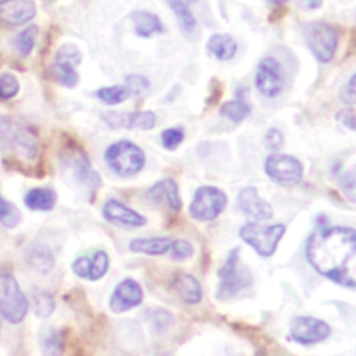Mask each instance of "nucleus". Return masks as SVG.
Segmentation results:
<instances>
[{
    "label": "nucleus",
    "mask_w": 356,
    "mask_h": 356,
    "mask_svg": "<svg viewBox=\"0 0 356 356\" xmlns=\"http://www.w3.org/2000/svg\"><path fill=\"white\" fill-rule=\"evenodd\" d=\"M19 221H21V213L17 209V206L7 202L0 195V224L7 228H13L17 224H19Z\"/></svg>",
    "instance_id": "obj_30"
},
{
    "label": "nucleus",
    "mask_w": 356,
    "mask_h": 356,
    "mask_svg": "<svg viewBox=\"0 0 356 356\" xmlns=\"http://www.w3.org/2000/svg\"><path fill=\"white\" fill-rule=\"evenodd\" d=\"M102 120L111 128L149 131L156 125V114L150 110L128 113L104 111L102 114Z\"/></svg>",
    "instance_id": "obj_14"
},
{
    "label": "nucleus",
    "mask_w": 356,
    "mask_h": 356,
    "mask_svg": "<svg viewBox=\"0 0 356 356\" xmlns=\"http://www.w3.org/2000/svg\"><path fill=\"white\" fill-rule=\"evenodd\" d=\"M170 250H171L172 259H177V260H184L193 254V246L191 245V242L185 239H175V241L172 239Z\"/></svg>",
    "instance_id": "obj_36"
},
{
    "label": "nucleus",
    "mask_w": 356,
    "mask_h": 356,
    "mask_svg": "<svg viewBox=\"0 0 356 356\" xmlns=\"http://www.w3.org/2000/svg\"><path fill=\"white\" fill-rule=\"evenodd\" d=\"M218 299H228L235 296L239 291L245 289L252 282V274L249 268L241 263L239 248H235L227 256L224 264L218 270Z\"/></svg>",
    "instance_id": "obj_2"
},
{
    "label": "nucleus",
    "mask_w": 356,
    "mask_h": 356,
    "mask_svg": "<svg viewBox=\"0 0 356 356\" xmlns=\"http://www.w3.org/2000/svg\"><path fill=\"white\" fill-rule=\"evenodd\" d=\"M36 7L32 0H0V24L17 26L32 19Z\"/></svg>",
    "instance_id": "obj_17"
},
{
    "label": "nucleus",
    "mask_w": 356,
    "mask_h": 356,
    "mask_svg": "<svg viewBox=\"0 0 356 356\" xmlns=\"http://www.w3.org/2000/svg\"><path fill=\"white\" fill-rule=\"evenodd\" d=\"M306 40L316 58L321 63L332 60L338 46V31L324 22H313L306 28Z\"/></svg>",
    "instance_id": "obj_9"
},
{
    "label": "nucleus",
    "mask_w": 356,
    "mask_h": 356,
    "mask_svg": "<svg viewBox=\"0 0 356 356\" xmlns=\"http://www.w3.org/2000/svg\"><path fill=\"white\" fill-rule=\"evenodd\" d=\"M56 309L54 298L47 292H36L32 296V310L38 317L46 318Z\"/></svg>",
    "instance_id": "obj_29"
},
{
    "label": "nucleus",
    "mask_w": 356,
    "mask_h": 356,
    "mask_svg": "<svg viewBox=\"0 0 356 356\" xmlns=\"http://www.w3.org/2000/svg\"><path fill=\"white\" fill-rule=\"evenodd\" d=\"M195 1L196 0H167L168 6L171 7V10L174 11L177 18L179 19L182 28L186 32H192L196 25V19H195L192 8H191V6Z\"/></svg>",
    "instance_id": "obj_27"
},
{
    "label": "nucleus",
    "mask_w": 356,
    "mask_h": 356,
    "mask_svg": "<svg viewBox=\"0 0 356 356\" xmlns=\"http://www.w3.org/2000/svg\"><path fill=\"white\" fill-rule=\"evenodd\" d=\"M28 312V300L11 274H0V314L11 324L21 323Z\"/></svg>",
    "instance_id": "obj_6"
},
{
    "label": "nucleus",
    "mask_w": 356,
    "mask_h": 356,
    "mask_svg": "<svg viewBox=\"0 0 356 356\" xmlns=\"http://www.w3.org/2000/svg\"><path fill=\"white\" fill-rule=\"evenodd\" d=\"M339 97L343 103H348V104H353L355 103V75H352L349 78V81L343 85L341 93H339Z\"/></svg>",
    "instance_id": "obj_40"
},
{
    "label": "nucleus",
    "mask_w": 356,
    "mask_h": 356,
    "mask_svg": "<svg viewBox=\"0 0 356 356\" xmlns=\"http://www.w3.org/2000/svg\"><path fill=\"white\" fill-rule=\"evenodd\" d=\"M42 346L44 352L57 355L63 350V337L56 330H47L42 337Z\"/></svg>",
    "instance_id": "obj_34"
},
{
    "label": "nucleus",
    "mask_w": 356,
    "mask_h": 356,
    "mask_svg": "<svg viewBox=\"0 0 356 356\" xmlns=\"http://www.w3.org/2000/svg\"><path fill=\"white\" fill-rule=\"evenodd\" d=\"M89 263H90V259L86 257V256H82V257H78L74 263H72V271L75 275L81 277V278H86L88 280V275H89Z\"/></svg>",
    "instance_id": "obj_39"
},
{
    "label": "nucleus",
    "mask_w": 356,
    "mask_h": 356,
    "mask_svg": "<svg viewBox=\"0 0 356 356\" xmlns=\"http://www.w3.org/2000/svg\"><path fill=\"white\" fill-rule=\"evenodd\" d=\"M172 239L170 236H153V238H135L129 242V250L135 253H143L150 256L164 254L170 250Z\"/></svg>",
    "instance_id": "obj_21"
},
{
    "label": "nucleus",
    "mask_w": 356,
    "mask_h": 356,
    "mask_svg": "<svg viewBox=\"0 0 356 356\" xmlns=\"http://www.w3.org/2000/svg\"><path fill=\"white\" fill-rule=\"evenodd\" d=\"M171 288L178 295V298L188 305H196L202 300V286L199 281L191 274H175L171 281Z\"/></svg>",
    "instance_id": "obj_19"
},
{
    "label": "nucleus",
    "mask_w": 356,
    "mask_h": 356,
    "mask_svg": "<svg viewBox=\"0 0 356 356\" xmlns=\"http://www.w3.org/2000/svg\"><path fill=\"white\" fill-rule=\"evenodd\" d=\"M239 210L250 221H264L273 217V207L270 203L259 196V192L253 186L243 188L238 195Z\"/></svg>",
    "instance_id": "obj_15"
},
{
    "label": "nucleus",
    "mask_w": 356,
    "mask_h": 356,
    "mask_svg": "<svg viewBox=\"0 0 356 356\" xmlns=\"http://www.w3.org/2000/svg\"><path fill=\"white\" fill-rule=\"evenodd\" d=\"M56 193L50 188H32L25 195V204L31 210L47 211L56 204Z\"/></svg>",
    "instance_id": "obj_25"
},
{
    "label": "nucleus",
    "mask_w": 356,
    "mask_h": 356,
    "mask_svg": "<svg viewBox=\"0 0 356 356\" xmlns=\"http://www.w3.org/2000/svg\"><path fill=\"white\" fill-rule=\"evenodd\" d=\"M184 140V131L181 128H170L161 132V143L165 149L174 150Z\"/></svg>",
    "instance_id": "obj_35"
},
{
    "label": "nucleus",
    "mask_w": 356,
    "mask_h": 356,
    "mask_svg": "<svg viewBox=\"0 0 356 356\" xmlns=\"http://www.w3.org/2000/svg\"><path fill=\"white\" fill-rule=\"evenodd\" d=\"M81 60L82 54L75 44L65 43L61 47H58L54 56L53 65L56 79L67 88H74L79 81L76 65H79Z\"/></svg>",
    "instance_id": "obj_10"
},
{
    "label": "nucleus",
    "mask_w": 356,
    "mask_h": 356,
    "mask_svg": "<svg viewBox=\"0 0 356 356\" xmlns=\"http://www.w3.org/2000/svg\"><path fill=\"white\" fill-rule=\"evenodd\" d=\"M26 261L28 264L36 270L38 273H49L53 266H54V257L51 250L44 246V245H32L28 250H26Z\"/></svg>",
    "instance_id": "obj_24"
},
{
    "label": "nucleus",
    "mask_w": 356,
    "mask_h": 356,
    "mask_svg": "<svg viewBox=\"0 0 356 356\" xmlns=\"http://www.w3.org/2000/svg\"><path fill=\"white\" fill-rule=\"evenodd\" d=\"M125 86L129 89L131 93H135V95H139L142 93L143 90H146L149 88V81L142 76V75H128L125 78Z\"/></svg>",
    "instance_id": "obj_37"
},
{
    "label": "nucleus",
    "mask_w": 356,
    "mask_h": 356,
    "mask_svg": "<svg viewBox=\"0 0 356 356\" xmlns=\"http://www.w3.org/2000/svg\"><path fill=\"white\" fill-rule=\"evenodd\" d=\"M19 90V83L18 79L10 74L4 72L0 75V99L7 100L14 97Z\"/></svg>",
    "instance_id": "obj_33"
},
{
    "label": "nucleus",
    "mask_w": 356,
    "mask_h": 356,
    "mask_svg": "<svg viewBox=\"0 0 356 356\" xmlns=\"http://www.w3.org/2000/svg\"><path fill=\"white\" fill-rule=\"evenodd\" d=\"M267 1H270L274 6H280V4H284L286 0H267Z\"/></svg>",
    "instance_id": "obj_44"
},
{
    "label": "nucleus",
    "mask_w": 356,
    "mask_h": 356,
    "mask_svg": "<svg viewBox=\"0 0 356 356\" xmlns=\"http://www.w3.org/2000/svg\"><path fill=\"white\" fill-rule=\"evenodd\" d=\"M107 165L120 177H132L145 167V153L129 140H118L107 147L104 154Z\"/></svg>",
    "instance_id": "obj_3"
},
{
    "label": "nucleus",
    "mask_w": 356,
    "mask_h": 356,
    "mask_svg": "<svg viewBox=\"0 0 356 356\" xmlns=\"http://www.w3.org/2000/svg\"><path fill=\"white\" fill-rule=\"evenodd\" d=\"M227 204L225 193L216 186L199 188L189 206V214L199 221H211L220 216Z\"/></svg>",
    "instance_id": "obj_7"
},
{
    "label": "nucleus",
    "mask_w": 356,
    "mask_h": 356,
    "mask_svg": "<svg viewBox=\"0 0 356 356\" xmlns=\"http://www.w3.org/2000/svg\"><path fill=\"white\" fill-rule=\"evenodd\" d=\"M147 197L154 202H164L170 206L171 210H181V197L178 192V185L172 178H164L156 182L147 192Z\"/></svg>",
    "instance_id": "obj_20"
},
{
    "label": "nucleus",
    "mask_w": 356,
    "mask_h": 356,
    "mask_svg": "<svg viewBox=\"0 0 356 356\" xmlns=\"http://www.w3.org/2000/svg\"><path fill=\"white\" fill-rule=\"evenodd\" d=\"M64 165L70 171L71 177L78 184L85 185L88 191H96L102 184L100 175L92 168L88 157L76 149L67 152L64 156Z\"/></svg>",
    "instance_id": "obj_13"
},
{
    "label": "nucleus",
    "mask_w": 356,
    "mask_h": 356,
    "mask_svg": "<svg viewBox=\"0 0 356 356\" xmlns=\"http://www.w3.org/2000/svg\"><path fill=\"white\" fill-rule=\"evenodd\" d=\"M335 118H337L342 125H345L346 128H349L350 131L355 129V111H353L352 107H350V108H346V110H341V111L335 115Z\"/></svg>",
    "instance_id": "obj_41"
},
{
    "label": "nucleus",
    "mask_w": 356,
    "mask_h": 356,
    "mask_svg": "<svg viewBox=\"0 0 356 356\" xmlns=\"http://www.w3.org/2000/svg\"><path fill=\"white\" fill-rule=\"evenodd\" d=\"M107 268H108V256H107V253L103 252V250L96 252L93 254V257L90 259V263H89L88 280L96 281V280L102 278L107 273Z\"/></svg>",
    "instance_id": "obj_32"
},
{
    "label": "nucleus",
    "mask_w": 356,
    "mask_h": 356,
    "mask_svg": "<svg viewBox=\"0 0 356 356\" xmlns=\"http://www.w3.org/2000/svg\"><path fill=\"white\" fill-rule=\"evenodd\" d=\"M331 334V327L316 317L302 316L292 320L291 324V337L293 341L302 345H312L321 342L328 338Z\"/></svg>",
    "instance_id": "obj_12"
},
{
    "label": "nucleus",
    "mask_w": 356,
    "mask_h": 356,
    "mask_svg": "<svg viewBox=\"0 0 356 356\" xmlns=\"http://www.w3.org/2000/svg\"><path fill=\"white\" fill-rule=\"evenodd\" d=\"M207 50L220 61L231 60L236 53V42L228 33H214L206 44Z\"/></svg>",
    "instance_id": "obj_22"
},
{
    "label": "nucleus",
    "mask_w": 356,
    "mask_h": 356,
    "mask_svg": "<svg viewBox=\"0 0 356 356\" xmlns=\"http://www.w3.org/2000/svg\"><path fill=\"white\" fill-rule=\"evenodd\" d=\"M142 298L143 293L140 285L135 280L127 278L115 286L110 298V309L114 313L127 312L132 307L139 306L142 303Z\"/></svg>",
    "instance_id": "obj_16"
},
{
    "label": "nucleus",
    "mask_w": 356,
    "mask_h": 356,
    "mask_svg": "<svg viewBox=\"0 0 356 356\" xmlns=\"http://www.w3.org/2000/svg\"><path fill=\"white\" fill-rule=\"evenodd\" d=\"M264 171L273 182L284 186L296 185L303 177L302 163L289 154L268 156L264 161Z\"/></svg>",
    "instance_id": "obj_8"
},
{
    "label": "nucleus",
    "mask_w": 356,
    "mask_h": 356,
    "mask_svg": "<svg viewBox=\"0 0 356 356\" xmlns=\"http://www.w3.org/2000/svg\"><path fill=\"white\" fill-rule=\"evenodd\" d=\"M135 24V32L140 38H150L156 33L164 32V26L160 18L149 11H136L132 15Z\"/></svg>",
    "instance_id": "obj_23"
},
{
    "label": "nucleus",
    "mask_w": 356,
    "mask_h": 356,
    "mask_svg": "<svg viewBox=\"0 0 356 356\" xmlns=\"http://www.w3.org/2000/svg\"><path fill=\"white\" fill-rule=\"evenodd\" d=\"M264 140H266V146L271 150H278L282 147V143H284V136L281 134V131H278L277 128H270L267 132H266V136H264Z\"/></svg>",
    "instance_id": "obj_38"
},
{
    "label": "nucleus",
    "mask_w": 356,
    "mask_h": 356,
    "mask_svg": "<svg viewBox=\"0 0 356 356\" xmlns=\"http://www.w3.org/2000/svg\"><path fill=\"white\" fill-rule=\"evenodd\" d=\"M0 143L25 159H35L38 154V142L33 134L8 117H0Z\"/></svg>",
    "instance_id": "obj_5"
},
{
    "label": "nucleus",
    "mask_w": 356,
    "mask_h": 356,
    "mask_svg": "<svg viewBox=\"0 0 356 356\" xmlns=\"http://www.w3.org/2000/svg\"><path fill=\"white\" fill-rule=\"evenodd\" d=\"M220 113L224 117H227L229 121L239 124L249 115L250 107L246 103V100L241 96V93L238 92V97L235 100H229V102H225L221 104Z\"/></svg>",
    "instance_id": "obj_26"
},
{
    "label": "nucleus",
    "mask_w": 356,
    "mask_h": 356,
    "mask_svg": "<svg viewBox=\"0 0 356 356\" xmlns=\"http://www.w3.org/2000/svg\"><path fill=\"white\" fill-rule=\"evenodd\" d=\"M285 229L284 224L261 225L257 222H249L239 229V236L260 256L270 257L274 254Z\"/></svg>",
    "instance_id": "obj_4"
},
{
    "label": "nucleus",
    "mask_w": 356,
    "mask_h": 356,
    "mask_svg": "<svg viewBox=\"0 0 356 356\" xmlns=\"http://www.w3.org/2000/svg\"><path fill=\"white\" fill-rule=\"evenodd\" d=\"M282 71L280 63L274 57H264L259 61L254 75L257 90L266 97L277 96L282 89Z\"/></svg>",
    "instance_id": "obj_11"
},
{
    "label": "nucleus",
    "mask_w": 356,
    "mask_h": 356,
    "mask_svg": "<svg viewBox=\"0 0 356 356\" xmlns=\"http://www.w3.org/2000/svg\"><path fill=\"white\" fill-rule=\"evenodd\" d=\"M320 4H321V0H305V6L307 8H317L320 7Z\"/></svg>",
    "instance_id": "obj_43"
},
{
    "label": "nucleus",
    "mask_w": 356,
    "mask_h": 356,
    "mask_svg": "<svg viewBox=\"0 0 356 356\" xmlns=\"http://www.w3.org/2000/svg\"><path fill=\"white\" fill-rule=\"evenodd\" d=\"M150 321L154 324V327L157 330H164L168 325V323L171 321V317H170L168 313H165L163 310H157L156 313L152 314Z\"/></svg>",
    "instance_id": "obj_42"
},
{
    "label": "nucleus",
    "mask_w": 356,
    "mask_h": 356,
    "mask_svg": "<svg viewBox=\"0 0 356 356\" xmlns=\"http://www.w3.org/2000/svg\"><path fill=\"white\" fill-rule=\"evenodd\" d=\"M312 267L328 280L355 289L356 232L349 227H330L314 232L306 243Z\"/></svg>",
    "instance_id": "obj_1"
},
{
    "label": "nucleus",
    "mask_w": 356,
    "mask_h": 356,
    "mask_svg": "<svg viewBox=\"0 0 356 356\" xmlns=\"http://www.w3.org/2000/svg\"><path fill=\"white\" fill-rule=\"evenodd\" d=\"M131 92L125 85H113V86H104L100 88L96 92V96L107 103V104H118L122 103L124 100H127L129 97Z\"/></svg>",
    "instance_id": "obj_28"
},
{
    "label": "nucleus",
    "mask_w": 356,
    "mask_h": 356,
    "mask_svg": "<svg viewBox=\"0 0 356 356\" xmlns=\"http://www.w3.org/2000/svg\"><path fill=\"white\" fill-rule=\"evenodd\" d=\"M103 216L107 221L118 225L142 227L146 224V218L143 216L115 199H110L104 203Z\"/></svg>",
    "instance_id": "obj_18"
},
{
    "label": "nucleus",
    "mask_w": 356,
    "mask_h": 356,
    "mask_svg": "<svg viewBox=\"0 0 356 356\" xmlns=\"http://www.w3.org/2000/svg\"><path fill=\"white\" fill-rule=\"evenodd\" d=\"M0 327H1V321H0Z\"/></svg>",
    "instance_id": "obj_45"
},
{
    "label": "nucleus",
    "mask_w": 356,
    "mask_h": 356,
    "mask_svg": "<svg viewBox=\"0 0 356 356\" xmlns=\"http://www.w3.org/2000/svg\"><path fill=\"white\" fill-rule=\"evenodd\" d=\"M38 33L39 29L36 25H29L28 28H25L17 38V47L19 50V53L25 57L28 54H31L32 49L35 47L36 39H38Z\"/></svg>",
    "instance_id": "obj_31"
}]
</instances>
